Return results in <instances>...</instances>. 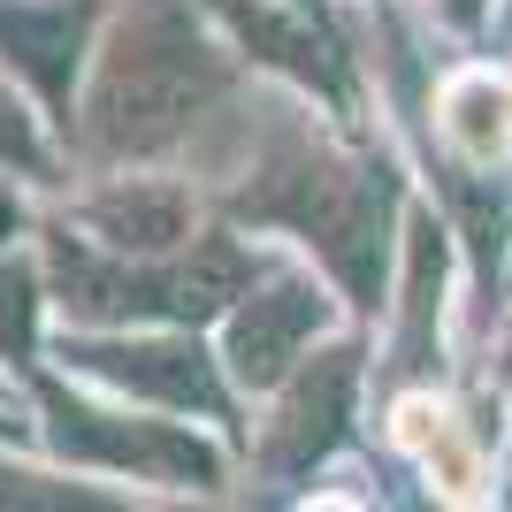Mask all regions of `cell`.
<instances>
[{
  "label": "cell",
  "mask_w": 512,
  "mask_h": 512,
  "mask_svg": "<svg viewBox=\"0 0 512 512\" xmlns=\"http://www.w3.org/2000/svg\"><path fill=\"white\" fill-rule=\"evenodd\" d=\"M436 276H444V230L413 214V245H406V299H413V337L398 352V375H428L436 352Z\"/></svg>",
  "instance_id": "obj_10"
},
{
  "label": "cell",
  "mask_w": 512,
  "mask_h": 512,
  "mask_svg": "<svg viewBox=\"0 0 512 512\" xmlns=\"http://www.w3.org/2000/svg\"><path fill=\"white\" fill-rule=\"evenodd\" d=\"M0 428H8V421H0Z\"/></svg>",
  "instance_id": "obj_14"
},
{
  "label": "cell",
  "mask_w": 512,
  "mask_h": 512,
  "mask_svg": "<svg viewBox=\"0 0 512 512\" xmlns=\"http://www.w3.org/2000/svg\"><path fill=\"white\" fill-rule=\"evenodd\" d=\"M329 321H337V306H329V291L314 276H291V268L268 276L260 268V283L222 314V367H230V383L237 390H276L329 337Z\"/></svg>",
  "instance_id": "obj_5"
},
{
  "label": "cell",
  "mask_w": 512,
  "mask_h": 512,
  "mask_svg": "<svg viewBox=\"0 0 512 512\" xmlns=\"http://www.w3.org/2000/svg\"><path fill=\"white\" fill-rule=\"evenodd\" d=\"M222 92H230V62L192 16V0H130L92 77L85 138L107 161H146L169 153Z\"/></svg>",
  "instance_id": "obj_1"
},
{
  "label": "cell",
  "mask_w": 512,
  "mask_h": 512,
  "mask_svg": "<svg viewBox=\"0 0 512 512\" xmlns=\"http://www.w3.org/2000/svg\"><path fill=\"white\" fill-rule=\"evenodd\" d=\"M62 360L100 375V383H115L123 398H146V406L199 413V421H214V428H237L230 367L214 360L192 329H176V321L153 329V337H69Z\"/></svg>",
  "instance_id": "obj_3"
},
{
  "label": "cell",
  "mask_w": 512,
  "mask_h": 512,
  "mask_svg": "<svg viewBox=\"0 0 512 512\" xmlns=\"http://www.w3.org/2000/svg\"><path fill=\"white\" fill-rule=\"evenodd\" d=\"M352 406H360V344L352 337L314 344L276 383V421L260 428V467L276 474V482L314 474L352 436Z\"/></svg>",
  "instance_id": "obj_4"
},
{
  "label": "cell",
  "mask_w": 512,
  "mask_h": 512,
  "mask_svg": "<svg viewBox=\"0 0 512 512\" xmlns=\"http://www.w3.org/2000/svg\"><path fill=\"white\" fill-rule=\"evenodd\" d=\"M214 16L230 23L237 39H245V54L268 69H283L291 85L321 92L329 107H344V69H337V46L314 39L299 16H283V8H268V0H214Z\"/></svg>",
  "instance_id": "obj_9"
},
{
  "label": "cell",
  "mask_w": 512,
  "mask_h": 512,
  "mask_svg": "<svg viewBox=\"0 0 512 512\" xmlns=\"http://www.w3.org/2000/svg\"><path fill=\"white\" fill-rule=\"evenodd\" d=\"M46 421H54V444L69 459H92V467L138 474V482H184V490H214L222 482V451L176 421H123V413L77 406L62 390H46Z\"/></svg>",
  "instance_id": "obj_6"
},
{
  "label": "cell",
  "mask_w": 512,
  "mask_h": 512,
  "mask_svg": "<svg viewBox=\"0 0 512 512\" xmlns=\"http://www.w3.org/2000/svg\"><path fill=\"white\" fill-rule=\"evenodd\" d=\"M237 222L299 237L321 260V276L344 299L375 314L390 291V230H398V176L367 153H283L276 169L230 199Z\"/></svg>",
  "instance_id": "obj_2"
},
{
  "label": "cell",
  "mask_w": 512,
  "mask_h": 512,
  "mask_svg": "<svg viewBox=\"0 0 512 512\" xmlns=\"http://www.w3.org/2000/svg\"><path fill=\"white\" fill-rule=\"evenodd\" d=\"M451 8V23H482V0H444Z\"/></svg>",
  "instance_id": "obj_13"
},
{
  "label": "cell",
  "mask_w": 512,
  "mask_h": 512,
  "mask_svg": "<svg viewBox=\"0 0 512 512\" xmlns=\"http://www.w3.org/2000/svg\"><path fill=\"white\" fill-rule=\"evenodd\" d=\"M85 230L123 260H161L192 237V199L176 184H153V176H123L115 192H100L85 207Z\"/></svg>",
  "instance_id": "obj_8"
},
{
  "label": "cell",
  "mask_w": 512,
  "mask_h": 512,
  "mask_svg": "<svg viewBox=\"0 0 512 512\" xmlns=\"http://www.w3.org/2000/svg\"><path fill=\"white\" fill-rule=\"evenodd\" d=\"M92 23H100L92 0H8L0 8V62H16L39 85V100L69 115V85H77Z\"/></svg>",
  "instance_id": "obj_7"
},
{
  "label": "cell",
  "mask_w": 512,
  "mask_h": 512,
  "mask_svg": "<svg viewBox=\"0 0 512 512\" xmlns=\"http://www.w3.org/2000/svg\"><path fill=\"white\" fill-rule=\"evenodd\" d=\"M31 314H39V299H31V268H16V260H0V352H31Z\"/></svg>",
  "instance_id": "obj_11"
},
{
  "label": "cell",
  "mask_w": 512,
  "mask_h": 512,
  "mask_svg": "<svg viewBox=\"0 0 512 512\" xmlns=\"http://www.w3.org/2000/svg\"><path fill=\"white\" fill-rule=\"evenodd\" d=\"M0 161H16V169H39V130H31V115H23L8 92H0Z\"/></svg>",
  "instance_id": "obj_12"
}]
</instances>
